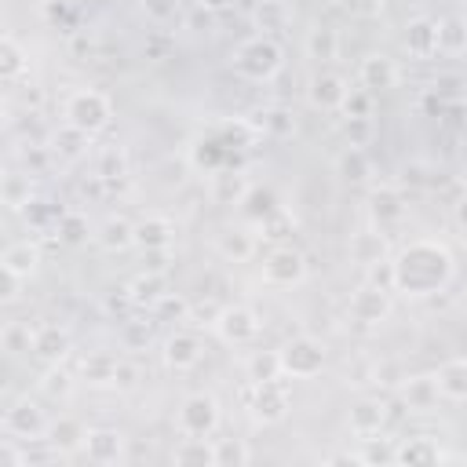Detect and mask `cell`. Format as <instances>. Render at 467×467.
<instances>
[{
  "instance_id": "cell-1",
  "label": "cell",
  "mask_w": 467,
  "mask_h": 467,
  "mask_svg": "<svg viewBox=\"0 0 467 467\" xmlns=\"http://www.w3.org/2000/svg\"><path fill=\"white\" fill-rule=\"evenodd\" d=\"M394 266V296L405 299H427L452 285L456 277V255L438 237H416L398 255H390Z\"/></svg>"
},
{
  "instance_id": "cell-2",
  "label": "cell",
  "mask_w": 467,
  "mask_h": 467,
  "mask_svg": "<svg viewBox=\"0 0 467 467\" xmlns=\"http://www.w3.org/2000/svg\"><path fill=\"white\" fill-rule=\"evenodd\" d=\"M285 66V47L266 36V33H255L248 40H241L234 51H230V69L241 77V80H252V84H266L281 73Z\"/></svg>"
},
{
  "instance_id": "cell-3",
  "label": "cell",
  "mask_w": 467,
  "mask_h": 467,
  "mask_svg": "<svg viewBox=\"0 0 467 467\" xmlns=\"http://www.w3.org/2000/svg\"><path fill=\"white\" fill-rule=\"evenodd\" d=\"M62 120L80 128V131H88V135H99L113 120V99L106 91H99V88H77L62 102Z\"/></svg>"
},
{
  "instance_id": "cell-4",
  "label": "cell",
  "mask_w": 467,
  "mask_h": 467,
  "mask_svg": "<svg viewBox=\"0 0 467 467\" xmlns=\"http://www.w3.org/2000/svg\"><path fill=\"white\" fill-rule=\"evenodd\" d=\"M277 358H281V372L285 379H314L321 376L325 361H328V350L317 336H292L277 347Z\"/></svg>"
},
{
  "instance_id": "cell-5",
  "label": "cell",
  "mask_w": 467,
  "mask_h": 467,
  "mask_svg": "<svg viewBox=\"0 0 467 467\" xmlns=\"http://www.w3.org/2000/svg\"><path fill=\"white\" fill-rule=\"evenodd\" d=\"M241 398H244V409L252 412V420L263 423V427L281 423L288 416V409H292V394L285 387V376L281 379H266V383H252L248 379Z\"/></svg>"
},
{
  "instance_id": "cell-6",
  "label": "cell",
  "mask_w": 467,
  "mask_h": 467,
  "mask_svg": "<svg viewBox=\"0 0 467 467\" xmlns=\"http://www.w3.org/2000/svg\"><path fill=\"white\" fill-rule=\"evenodd\" d=\"M219 423H223V409H219V398L208 390L186 394L175 409V427L186 438H212L219 431Z\"/></svg>"
},
{
  "instance_id": "cell-7",
  "label": "cell",
  "mask_w": 467,
  "mask_h": 467,
  "mask_svg": "<svg viewBox=\"0 0 467 467\" xmlns=\"http://www.w3.org/2000/svg\"><path fill=\"white\" fill-rule=\"evenodd\" d=\"M212 332L226 347H252L259 339V332H263V317L248 303H226L223 314H219V321L212 325Z\"/></svg>"
},
{
  "instance_id": "cell-8",
  "label": "cell",
  "mask_w": 467,
  "mask_h": 467,
  "mask_svg": "<svg viewBox=\"0 0 467 467\" xmlns=\"http://www.w3.org/2000/svg\"><path fill=\"white\" fill-rule=\"evenodd\" d=\"M47 423L51 416L44 412V405L29 394L15 398L7 409H4V434L7 438H18V441H36L47 434Z\"/></svg>"
},
{
  "instance_id": "cell-9",
  "label": "cell",
  "mask_w": 467,
  "mask_h": 467,
  "mask_svg": "<svg viewBox=\"0 0 467 467\" xmlns=\"http://www.w3.org/2000/svg\"><path fill=\"white\" fill-rule=\"evenodd\" d=\"M263 281L274 288H296L306 281V255L296 244H274L263 255Z\"/></svg>"
},
{
  "instance_id": "cell-10",
  "label": "cell",
  "mask_w": 467,
  "mask_h": 467,
  "mask_svg": "<svg viewBox=\"0 0 467 467\" xmlns=\"http://www.w3.org/2000/svg\"><path fill=\"white\" fill-rule=\"evenodd\" d=\"M390 310H394V292H387V288H379V285H372V281L358 285V288L350 292V303H347L350 321H358L361 328L383 325V321L390 317Z\"/></svg>"
},
{
  "instance_id": "cell-11",
  "label": "cell",
  "mask_w": 467,
  "mask_h": 467,
  "mask_svg": "<svg viewBox=\"0 0 467 467\" xmlns=\"http://www.w3.org/2000/svg\"><path fill=\"white\" fill-rule=\"evenodd\" d=\"M128 456V438L117 427H88L84 438V460L95 467H117Z\"/></svg>"
},
{
  "instance_id": "cell-12",
  "label": "cell",
  "mask_w": 467,
  "mask_h": 467,
  "mask_svg": "<svg viewBox=\"0 0 467 467\" xmlns=\"http://www.w3.org/2000/svg\"><path fill=\"white\" fill-rule=\"evenodd\" d=\"M201 358H204V343H201L197 332L179 328V332L164 336V343H161V361H164L168 372H190V368L201 365Z\"/></svg>"
},
{
  "instance_id": "cell-13",
  "label": "cell",
  "mask_w": 467,
  "mask_h": 467,
  "mask_svg": "<svg viewBox=\"0 0 467 467\" xmlns=\"http://www.w3.org/2000/svg\"><path fill=\"white\" fill-rule=\"evenodd\" d=\"M387 420H390V409H387L383 398H358V401L350 405V412H347V431L365 441V438L383 434Z\"/></svg>"
},
{
  "instance_id": "cell-14",
  "label": "cell",
  "mask_w": 467,
  "mask_h": 467,
  "mask_svg": "<svg viewBox=\"0 0 467 467\" xmlns=\"http://www.w3.org/2000/svg\"><path fill=\"white\" fill-rule=\"evenodd\" d=\"M398 80H401V66H398L387 51H368V55L358 62V84L368 88L372 95L398 88Z\"/></svg>"
},
{
  "instance_id": "cell-15",
  "label": "cell",
  "mask_w": 467,
  "mask_h": 467,
  "mask_svg": "<svg viewBox=\"0 0 467 467\" xmlns=\"http://www.w3.org/2000/svg\"><path fill=\"white\" fill-rule=\"evenodd\" d=\"M347 91H350L347 77H339V73H332V69H321V73H314L310 84H306V102H310L314 109H321V113H339Z\"/></svg>"
},
{
  "instance_id": "cell-16",
  "label": "cell",
  "mask_w": 467,
  "mask_h": 467,
  "mask_svg": "<svg viewBox=\"0 0 467 467\" xmlns=\"http://www.w3.org/2000/svg\"><path fill=\"white\" fill-rule=\"evenodd\" d=\"M171 288H168V274L164 270H142V274H135L128 285H124V299L135 306V310H153L164 296H168Z\"/></svg>"
},
{
  "instance_id": "cell-17",
  "label": "cell",
  "mask_w": 467,
  "mask_h": 467,
  "mask_svg": "<svg viewBox=\"0 0 467 467\" xmlns=\"http://www.w3.org/2000/svg\"><path fill=\"white\" fill-rule=\"evenodd\" d=\"M347 252H350V263L372 270V266H379V263L390 259V241H387L383 226H368V230H358V234L350 237Z\"/></svg>"
},
{
  "instance_id": "cell-18",
  "label": "cell",
  "mask_w": 467,
  "mask_h": 467,
  "mask_svg": "<svg viewBox=\"0 0 467 467\" xmlns=\"http://www.w3.org/2000/svg\"><path fill=\"white\" fill-rule=\"evenodd\" d=\"M73 354V336L62 325H36L33 336V358L44 365H62Z\"/></svg>"
},
{
  "instance_id": "cell-19",
  "label": "cell",
  "mask_w": 467,
  "mask_h": 467,
  "mask_svg": "<svg viewBox=\"0 0 467 467\" xmlns=\"http://www.w3.org/2000/svg\"><path fill=\"white\" fill-rule=\"evenodd\" d=\"M368 215H372V223L376 226H398L401 219H405V193L398 190V186H372L368 190Z\"/></svg>"
},
{
  "instance_id": "cell-20",
  "label": "cell",
  "mask_w": 467,
  "mask_h": 467,
  "mask_svg": "<svg viewBox=\"0 0 467 467\" xmlns=\"http://www.w3.org/2000/svg\"><path fill=\"white\" fill-rule=\"evenodd\" d=\"M40 263H44V252H40V244L36 241H11L7 248H4V255H0V270L4 274H11V277H22V281H29L36 270H40Z\"/></svg>"
},
{
  "instance_id": "cell-21",
  "label": "cell",
  "mask_w": 467,
  "mask_h": 467,
  "mask_svg": "<svg viewBox=\"0 0 467 467\" xmlns=\"http://www.w3.org/2000/svg\"><path fill=\"white\" fill-rule=\"evenodd\" d=\"M401 401H405L412 412H431V409H438V401H441L438 376H434V372L405 376V379H401Z\"/></svg>"
},
{
  "instance_id": "cell-22",
  "label": "cell",
  "mask_w": 467,
  "mask_h": 467,
  "mask_svg": "<svg viewBox=\"0 0 467 467\" xmlns=\"http://www.w3.org/2000/svg\"><path fill=\"white\" fill-rule=\"evenodd\" d=\"M95 244L109 255H120L128 248H135V223L124 219V215H106L99 226H95Z\"/></svg>"
},
{
  "instance_id": "cell-23",
  "label": "cell",
  "mask_w": 467,
  "mask_h": 467,
  "mask_svg": "<svg viewBox=\"0 0 467 467\" xmlns=\"http://www.w3.org/2000/svg\"><path fill=\"white\" fill-rule=\"evenodd\" d=\"M175 244V223L168 215H142L135 223V248L142 252H164Z\"/></svg>"
},
{
  "instance_id": "cell-24",
  "label": "cell",
  "mask_w": 467,
  "mask_h": 467,
  "mask_svg": "<svg viewBox=\"0 0 467 467\" xmlns=\"http://www.w3.org/2000/svg\"><path fill=\"white\" fill-rule=\"evenodd\" d=\"M438 460H445V452L431 434H412L394 445V463H401V467H431Z\"/></svg>"
},
{
  "instance_id": "cell-25",
  "label": "cell",
  "mask_w": 467,
  "mask_h": 467,
  "mask_svg": "<svg viewBox=\"0 0 467 467\" xmlns=\"http://www.w3.org/2000/svg\"><path fill=\"white\" fill-rule=\"evenodd\" d=\"M405 51L416 58V62H427V58H434L441 47H438V22L434 18H412L409 26H405Z\"/></svg>"
},
{
  "instance_id": "cell-26",
  "label": "cell",
  "mask_w": 467,
  "mask_h": 467,
  "mask_svg": "<svg viewBox=\"0 0 467 467\" xmlns=\"http://www.w3.org/2000/svg\"><path fill=\"white\" fill-rule=\"evenodd\" d=\"M58 456H73V452H84V438H88V427L77 420V416H55L47 423V434H44Z\"/></svg>"
},
{
  "instance_id": "cell-27",
  "label": "cell",
  "mask_w": 467,
  "mask_h": 467,
  "mask_svg": "<svg viewBox=\"0 0 467 467\" xmlns=\"http://www.w3.org/2000/svg\"><path fill=\"white\" fill-rule=\"evenodd\" d=\"M91 139H95V135H88V131H80V128H73V124L62 120V128L51 131L47 150H51L58 161H80V157H88Z\"/></svg>"
},
{
  "instance_id": "cell-28",
  "label": "cell",
  "mask_w": 467,
  "mask_h": 467,
  "mask_svg": "<svg viewBox=\"0 0 467 467\" xmlns=\"http://www.w3.org/2000/svg\"><path fill=\"white\" fill-rule=\"evenodd\" d=\"M248 190H252V182H248V175H244V171H226V168L212 171V186H208V193H212V201H215V204H223V208L241 204Z\"/></svg>"
},
{
  "instance_id": "cell-29",
  "label": "cell",
  "mask_w": 467,
  "mask_h": 467,
  "mask_svg": "<svg viewBox=\"0 0 467 467\" xmlns=\"http://www.w3.org/2000/svg\"><path fill=\"white\" fill-rule=\"evenodd\" d=\"M215 252L226 263H248L255 255V234H248L244 226H223L215 234Z\"/></svg>"
},
{
  "instance_id": "cell-30",
  "label": "cell",
  "mask_w": 467,
  "mask_h": 467,
  "mask_svg": "<svg viewBox=\"0 0 467 467\" xmlns=\"http://www.w3.org/2000/svg\"><path fill=\"white\" fill-rule=\"evenodd\" d=\"M171 463L179 467H215V438H186L171 449Z\"/></svg>"
},
{
  "instance_id": "cell-31",
  "label": "cell",
  "mask_w": 467,
  "mask_h": 467,
  "mask_svg": "<svg viewBox=\"0 0 467 467\" xmlns=\"http://www.w3.org/2000/svg\"><path fill=\"white\" fill-rule=\"evenodd\" d=\"M26 73H29V51L11 33H4L0 36V77H4V84H18Z\"/></svg>"
},
{
  "instance_id": "cell-32",
  "label": "cell",
  "mask_w": 467,
  "mask_h": 467,
  "mask_svg": "<svg viewBox=\"0 0 467 467\" xmlns=\"http://www.w3.org/2000/svg\"><path fill=\"white\" fill-rule=\"evenodd\" d=\"M336 175L350 186H365L372 179V161L365 153V146H347L339 157H336Z\"/></svg>"
},
{
  "instance_id": "cell-33",
  "label": "cell",
  "mask_w": 467,
  "mask_h": 467,
  "mask_svg": "<svg viewBox=\"0 0 467 467\" xmlns=\"http://www.w3.org/2000/svg\"><path fill=\"white\" fill-rule=\"evenodd\" d=\"M0 201H4L7 212H26L33 204V182H29V175L7 168L4 179H0Z\"/></svg>"
},
{
  "instance_id": "cell-34",
  "label": "cell",
  "mask_w": 467,
  "mask_h": 467,
  "mask_svg": "<svg viewBox=\"0 0 467 467\" xmlns=\"http://www.w3.org/2000/svg\"><path fill=\"white\" fill-rule=\"evenodd\" d=\"M438 376V387H441V398L449 401H467V358H449L434 368Z\"/></svg>"
},
{
  "instance_id": "cell-35",
  "label": "cell",
  "mask_w": 467,
  "mask_h": 467,
  "mask_svg": "<svg viewBox=\"0 0 467 467\" xmlns=\"http://www.w3.org/2000/svg\"><path fill=\"white\" fill-rule=\"evenodd\" d=\"M73 387H77V376L69 368H62V365H44V372L36 379V390L47 401H69Z\"/></svg>"
},
{
  "instance_id": "cell-36",
  "label": "cell",
  "mask_w": 467,
  "mask_h": 467,
  "mask_svg": "<svg viewBox=\"0 0 467 467\" xmlns=\"http://www.w3.org/2000/svg\"><path fill=\"white\" fill-rule=\"evenodd\" d=\"M117 361H120V358H113V354H106V350H95V354H88V358L80 361L77 376H80L88 387H113Z\"/></svg>"
},
{
  "instance_id": "cell-37",
  "label": "cell",
  "mask_w": 467,
  "mask_h": 467,
  "mask_svg": "<svg viewBox=\"0 0 467 467\" xmlns=\"http://www.w3.org/2000/svg\"><path fill=\"white\" fill-rule=\"evenodd\" d=\"M303 51H306V58H314V62H332V58L339 55V33H336L332 26H314V29L306 33V40H303Z\"/></svg>"
},
{
  "instance_id": "cell-38",
  "label": "cell",
  "mask_w": 467,
  "mask_h": 467,
  "mask_svg": "<svg viewBox=\"0 0 467 467\" xmlns=\"http://www.w3.org/2000/svg\"><path fill=\"white\" fill-rule=\"evenodd\" d=\"M237 208H241V215H244V219L263 223V219H266V215H274L281 204H277V193H274L270 186H252Z\"/></svg>"
},
{
  "instance_id": "cell-39",
  "label": "cell",
  "mask_w": 467,
  "mask_h": 467,
  "mask_svg": "<svg viewBox=\"0 0 467 467\" xmlns=\"http://www.w3.org/2000/svg\"><path fill=\"white\" fill-rule=\"evenodd\" d=\"M252 22H255L259 33L274 36L277 29L288 26V4H285V0H259L255 11H252Z\"/></svg>"
},
{
  "instance_id": "cell-40",
  "label": "cell",
  "mask_w": 467,
  "mask_h": 467,
  "mask_svg": "<svg viewBox=\"0 0 467 467\" xmlns=\"http://www.w3.org/2000/svg\"><path fill=\"white\" fill-rule=\"evenodd\" d=\"M438 47L445 55H463L467 51V18L449 15L438 22Z\"/></svg>"
},
{
  "instance_id": "cell-41",
  "label": "cell",
  "mask_w": 467,
  "mask_h": 467,
  "mask_svg": "<svg viewBox=\"0 0 467 467\" xmlns=\"http://www.w3.org/2000/svg\"><path fill=\"white\" fill-rule=\"evenodd\" d=\"M55 234H58V241H66V244H84L88 237H95V230L88 226V215L77 212V208H66V212H62Z\"/></svg>"
},
{
  "instance_id": "cell-42",
  "label": "cell",
  "mask_w": 467,
  "mask_h": 467,
  "mask_svg": "<svg viewBox=\"0 0 467 467\" xmlns=\"http://www.w3.org/2000/svg\"><path fill=\"white\" fill-rule=\"evenodd\" d=\"M62 212H66V208L51 204V201H44V197H33V204H29L22 215H26L29 230H36V234H47V230H55V226H58Z\"/></svg>"
},
{
  "instance_id": "cell-43",
  "label": "cell",
  "mask_w": 467,
  "mask_h": 467,
  "mask_svg": "<svg viewBox=\"0 0 467 467\" xmlns=\"http://www.w3.org/2000/svg\"><path fill=\"white\" fill-rule=\"evenodd\" d=\"M252 449L244 438H215V467H248Z\"/></svg>"
},
{
  "instance_id": "cell-44",
  "label": "cell",
  "mask_w": 467,
  "mask_h": 467,
  "mask_svg": "<svg viewBox=\"0 0 467 467\" xmlns=\"http://www.w3.org/2000/svg\"><path fill=\"white\" fill-rule=\"evenodd\" d=\"M99 182H120V179H128V157H124V150L120 146H106L102 153H99V175H95Z\"/></svg>"
},
{
  "instance_id": "cell-45",
  "label": "cell",
  "mask_w": 467,
  "mask_h": 467,
  "mask_svg": "<svg viewBox=\"0 0 467 467\" xmlns=\"http://www.w3.org/2000/svg\"><path fill=\"white\" fill-rule=\"evenodd\" d=\"M33 336H36V325H26V321H7L0 343L4 350L15 358V354H33Z\"/></svg>"
},
{
  "instance_id": "cell-46",
  "label": "cell",
  "mask_w": 467,
  "mask_h": 467,
  "mask_svg": "<svg viewBox=\"0 0 467 467\" xmlns=\"http://www.w3.org/2000/svg\"><path fill=\"white\" fill-rule=\"evenodd\" d=\"M248 379L252 383H266V379H281L285 372H281V358H277V350H255L252 358H248Z\"/></svg>"
},
{
  "instance_id": "cell-47",
  "label": "cell",
  "mask_w": 467,
  "mask_h": 467,
  "mask_svg": "<svg viewBox=\"0 0 467 467\" xmlns=\"http://www.w3.org/2000/svg\"><path fill=\"white\" fill-rule=\"evenodd\" d=\"M157 321H190V299L186 296H175V292H168L153 310H150Z\"/></svg>"
},
{
  "instance_id": "cell-48",
  "label": "cell",
  "mask_w": 467,
  "mask_h": 467,
  "mask_svg": "<svg viewBox=\"0 0 467 467\" xmlns=\"http://www.w3.org/2000/svg\"><path fill=\"white\" fill-rule=\"evenodd\" d=\"M343 117H372V91L368 88H350L343 106H339Z\"/></svg>"
},
{
  "instance_id": "cell-49",
  "label": "cell",
  "mask_w": 467,
  "mask_h": 467,
  "mask_svg": "<svg viewBox=\"0 0 467 467\" xmlns=\"http://www.w3.org/2000/svg\"><path fill=\"white\" fill-rule=\"evenodd\" d=\"M263 131L288 139V135L296 131V117H292L288 109H266V113H263Z\"/></svg>"
},
{
  "instance_id": "cell-50",
  "label": "cell",
  "mask_w": 467,
  "mask_h": 467,
  "mask_svg": "<svg viewBox=\"0 0 467 467\" xmlns=\"http://www.w3.org/2000/svg\"><path fill=\"white\" fill-rule=\"evenodd\" d=\"M347 146H365L372 139V117H343Z\"/></svg>"
},
{
  "instance_id": "cell-51",
  "label": "cell",
  "mask_w": 467,
  "mask_h": 467,
  "mask_svg": "<svg viewBox=\"0 0 467 467\" xmlns=\"http://www.w3.org/2000/svg\"><path fill=\"white\" fill-rule=\"evenodd\" d=\"M223 306L226 303H215V299H190V321L193 325H215L219 321V314H223Z\"/></svg>"
},
{
  "instance_id": "cell-52",
  "label": "cell",
  "mask_w": 467,
  "mask_h": 467,
  "mask_svg": "<svg viewBox=\"0 0 467 467\" xmlns=\"http://www.w3.org/2000/svg\"><path fill=\"white\" fill-rule=\"evenodd\" d=\"M336 4H339V11L350 15V18H379L387 0H336Z\"/></svg>"
},
{
  "instance_id": "cell-53",
  "label": "cell",
  "mask_w": 467,
  "mask_h": 467,
  "mask_svg": "<svg viewBox=\"0 0 467 467\" xmlns=\"http://www.w3.org/2000/svg\"><path fill=\"white\" fill-rule=\"evenodd\" d=\"M139 379H142V372H139V365L135 361H117V372H113V390H120V394H128V390H135L139 387Z\"/></svg>"
},
{
  "instance_id": "cell-54",
  "label": "cell",
  "mask_w": 467,
  "mask_h": 467,
  "mask_svg": "<svg viewBox=\"0 0 467 467\" xmlns=\"http://www.w3.org/2000/svg\"><path fill=\"white\" fill-rule=\"evenodd\" d=\"M361 463H394V445L390 441H379V434L376 438H365Z\"/></svg>"
},
{
  "instance_id": "cell-55",
  "label": "cell",
  "mask_w": 467,
  "mask_h": 467,
  "mask_svg": "<svg viewBox=\"0 0 467 467\" xmlns=\"http://www.w3.org/2000/svg\"><path fill=\"white\" fill-rule=\"evenodd\" d=\"M139 7L150 22H171L179 11V0H139Z\"/></svg>"
},
{
  "instance_id": "cell-56",
  "label": "cell",
  "mask_w": 467,
  "mask_h": 467,
  "mask_svg": "<svg viewBox=\"0 0 467 467\" xmlns=\"http://www.w3.org/2000/svg\"><path fill=\"white\" fill-rule=\"evenodd\" d=\"M292 226H296V219H288V215H285L281 208H277L274 215H266V219L259 223V230H266L263 237H285V234H288Z\"/></svg>"
},
{
  "instance_id": "cell-57",
  "label": "cell",
  "mask_w": 467,
  "mask_h": 467,
  "mask_svg": "<svg viewBox=\"0 0 467 467\" xmlns=\"http://www.w3.org/2000/svg\"><path fill=\"white\" fill-rule=\"evenodd\" d=\"M150 343V325L146 321H124V347L135 350V347H146Z\"/></svg>"
},
{
  "instance_id": "cell-58",
  "label": "cell",
  "mask_w": 467,
  "mask_h": 467,
  "mask_svg": "<svg viewBox=\"0 0 467 467\" xmlns=\"http://www.w3.org/2000/svg\"><path fill=\"white\" fill-rule=\"evenodd\" d=\"M22 277H11V274H4V292H0V303H15L18 296H22Z\"/></svg>"
},
{
  "instance_id": "cell-59",
  "label": "cell",
  "mask_w": 467,
  "mask_h": 467,
  "mask_svg": "<svg viewBox=\"0 0 467 467\" xmlns=\"http://www.w3.org/2000/svg\"><path fill=\"white\" fill-rule=\"evenodd\" d=\"M452 223H456V226L467 234V193H463V197L452 204Z\"/></svg>"
},
{
  "instance_id": "cell-60",
  "label": "cell",
  "mask_w": 467,
  "mask_h": 467,
  "mask_svg": "<svg viewBox=\"0 0 467 467\" xmlns=\"http://www.w3.org/2000/svg\"><path fill=\"white\" fill-rule=\"evenodd\" d=\"M197 4H201L204 11H223V7H230L234 0H197Z\"/></svg>"
},
{
  "instance_id": "cell-61",
  "label": "cell",
  "mask_w": 467,
  "mask_h": 467,
  "mask_svg": "<svg viewBox=\"0 0 467 467\" xmlns=\"http://www.w3.org/2000/svg\"><path fill=\"white\" fill-rule=\"evenodd\" d=\"M244 4H259V0H244Z\"/></svg>"
},
{
  "instance_id": "cell-62",
  "label": "cell",
  "mask_w": 467,
  "mask_h": 467,
  "mask_svg": "<svg viewBox=\"0 0 467 467\" xmlns=\"http://www.w3.org/2000/svg\"><path fill=\"white\" fill-rule=\"evenodd\" d=\"M463 153H467V142H463Z\"/></svg>"
},
{
  "instance_id": "cell-63",
  "label": "cell",
  "mask_w": 467,
  "mask_h": 467,
  "mask_svg": "<svg viewBox=\"0 0 467 467\" xmlns=\"http://www.w3.org/2000/svg\"><path fill=\"white\" fill-rule=\"evenodd\" d=\"M463 460H467V456H463Z\"/></svg>"
}]
</instances>
